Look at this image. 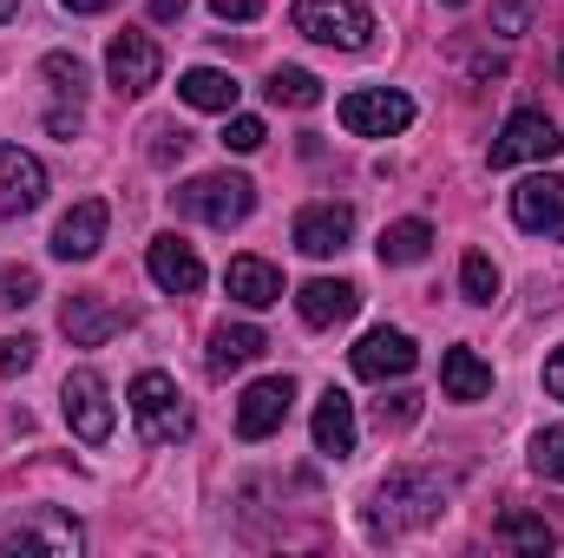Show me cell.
<instances>
[{
	"mask_svg": "<svg viewBox=\"0 0 564 558\" xmlns=\"http://www.w3.org/2000/svg\"><path fill=\"white\" fill-rule=\"evenodd\" d=\"M106 224H112V211H106L99 197H79V204L53 224V257H59V264H86V257H99Z\"/></svg>",
	"mask_w": 564,
	"mask_h": 558,
	"instance_id": "cell-12",
	"label": "cell"
},
{
	"mask_svg": "<svg viewBox=\"0 0 564 558\" xmlns=\"http://www.w3.org/2000/svg\"><path fill=\"white\" fill-rule=\"evenodd\" d=\"M59 329H66V342H73V348H99V342H112V335L126 329V315H119L106 296H66Z\"/></svg>",
	"mask_w": 564,
	"mask_h": 558,
	"instance_id": "cell-17",
	"label": "cell"
},
{
	"mask_svg": "<svg viewBox=\"0 0 564 558\" xmlns=\"http://www.w3.org/2000/svg\"><path fill=\"white\" fill-rule=\"evenodd\" d=\"M79 546H86L79 519H73V513H53V506H40L33 519H20V526L0 539V552H53V558H73Z\"/></svg>",
	"mask_w": 564,
	"mask_h": 558,
	"instance_id": "cell-10",
	"label": "cell"
},
{
	"mask_svg": "<svg viewBox=\"0 0 564 558\" xmlns=\"http://www.w3.org/2000/svg\"><path fill=\"white\" fill-rule=\"evenodd\" d=\"M341 126L355 139H401L414 126V99L394 93V86H361V93L341 99Z\"/></svg>",
	"mask_w": 564,
	"mask_h": 558,
	"instance_id": "cell-5",
	"label": "cell"
},
{
	"mask_svg": "<svg viewBox=\"0 0 564 558\" xmlns=\"http://www.w3.org/2000/svg\"><path fill=\"white\" fill-rule=\"evenodd\" d=\"M158 40L139 33V26H126V33H112V46H106V73H112V86L126 93V99H139L158 86Z\"/></svg>",
	"mask_w": 564,
	"mask_h": 558,
	"instance_id": "cell-8",
	"label": "cell"
},
{
	"mask_svg": "<svg viewBox=\"0 0 564 558\" xmlns=\"http://www.w3.org/2000/svg\"><path fill=\"white\" fill-rule=\"evenodd\" d=\"M545 395L564 401V348H552V362H545Z\"/></svg>",
	"mask_w": 564,
	"mask_h": 558,
	"instance_id": "cell-36",
	"label": "cell"
},
{
	"mask_svg": "<svg viewBox=\"0 0 564 558\" xmlns=\"http://www.w3.org/2000/svg\"><path fill=\"white\" fill-rule=\"evenodd\" d=\"M13 7H20V0H0V20H13Z\"/></svg>",
	"mask_w": 564,
	"mask_h": 558,
	"instance_id": "cell-39",
	"label": "cell"
},
{
	"mask_svg": "<svg viewBox=\"0 0 564 558\" xmlns=\"http://www.w3.org/2000/svg\"><path fill=\"white\" fill-rule=\"evenodd\" d=\"M144 270L158 289H171V296H197L204 289V257L184 244V237H158L151 250H144Z\"/></svg>",
	"mask_w": 564,
	"mask_h": 558,
	"instance_id": "cell-16",
	"label": "cell"
},
{
	"mask_svg": "<svg viewBox=\"0 0 564 558\" xmlns=\"http://www.w3.org/2000/svg\"><path fill=\"white\" fill-rule=\"evenodd\" d=\"M33 355H40V342H33V335H0V375L33 368Z\"/></svg>",
	"mask_w": 564,
	"mask_h": 558,
	"instance_id": "cell-32",
	"label": "cell"
},
{
	"mask_svg": "<svg viewBox=\"0 0 564 558\" xmlns=\"http://www.w3.org/2000/svg\"><path fill=\"white\" fill-rule=\"evenodd\" d=\"M33 296H40V277H33V270H20V264L0 270V309H26Z\"/></svg>",
	"mask_w": 564,
	"mask_h": 558,
	"instance_id": "cell-30",
	"label": "cell"
},
{
	"mask_svg": "<svg viewBox=\"0 0 564 558\" xmlns=\"http://www.w3.org/2000/svg\"><path fill=\"white\" fill-rule=\"evenodd\" d=\"M289 20H295L302 40H315V46H341V53L368 46V33H375V13H368L361 0H295Z\"/></svg>",
	"mask_w": 564,
	"mask_h": 558,
	"instance_id": "cell-4",
	"label": "cell"
},
{
	"mask_svg": "<svg viewBox=\"0 0 564 558\" xmlns=\"http://www.w3.org/2000/svg\"><path fill=\"white\" fill-rule=\"evenodd\" d=\"M295 309H302V322L308 329H335V322H348L355 309H361V289L341 277H315L295 289Z\"/></svg>",
	"mask_w": 564,
	"mask_h": 558,
	"instance_id": "cell-18",
	"label": "cell"
},
{
	"mask_svg": "<svg viewBox=\"0 0 564 558\" xmlns=\"http://www.w3.org/2000/svg\"><path fill=\"white\" fill-rule=\"evenodd\" d=\"M177 204H184L191 217L230 230V224H243V217L257 211V184H250L243 171H204V178H191V184L177 191Z\"/></svg>",
	"mask_w": 564,
	"mask_h": 558,
	"instance_id": "cell-3",
	"label": "cell"
},
{
	"mask_svg": "<svg viewBox=\"0 0 564 558\" xmlns=\"http://www.w3.org/2000/svg\"><path fill=\"white\" fill-rule=\"evenodd\" d=\"M532 466L564 486V420L558 427H545V433H532Z\"/></svg>",
	"mask_w": 564,
	"mask_h": 558,
	"instance_id": "cell-29",
	"label": "cell"
},
{
	"mask_svg": "<svg viewBox=\"0 0 564 558\" xmlns=\"http://www.w3.org/2000/svg\"><path fill=\"white\" fill-rule=\"evenodd\" d=\"M539 0H492V33H525Z\"/></svg>",
	"mask_w": 564,
	"mask_h": 558,
	"instance_id": "cell-33",
	"label": "cell"
},
{
	"mask_svg": "<svg viewBox=\"0 0 564 558\" xmlns=\"http://www.w3.org/2000/svg\"><path fill=\"white\" fill-rule=\"evenodd\" d=\"M446 473H426V466H394L381 486H375V506H368V533L375 539H394V533H414L426 519H440L446 506Z\"/></svg>",
	"mask_w": 564,
	"mask_h": 558,
	"instance_id": "cell-1",
	"label": "cell"
},
{
	"mask_svg": "<svg viewBox=\"0 0 564 558\" xmlns=\"http://www.w3.org/2000/svg\"><path fill=\"white\" fill-rule=\"evenodd\" d=\"M421 420V395H394V401H381V427H414Z\"/></svg>",
	"mask_w": 564,
	"mask_h": 558,
	"instance_id": "cell-34",
	"label": "cell"
},
{
	"mask_svg": "<svg viewBox=\"0 0 564 558\" xmlns=\"http://www.w3.org/2000/svg\"><path fill=\"white\" fill-rule=\"evenodd\" d=\"M315 453H328V460H348L355 453V401L341 388H328L315 401Z\"/></svg>",
	"mask_w": 564,
	"mask_h": 558,
	"instance_id": "cell-21",
	"label": "cell"
},
{
	"mask_svg": "<svg viewBox=\"0 0 564 558\" xmlns=\"http://www.w3.org/2000/svg\"><path fill=\"white\" fill-rule=\"evenodd\" d=\"M512 224L519 230H552V237H564V178L558 171H539V178H525L512 191Z\"/></svg>",
	"mask_w": 564,
	"mask_h": 558,
	"instance_id": "cell-14",
	"label": "cell"
},
{
	"mask_svg": "<svg viewBox=\"0 0 564 558\" xmlns=\"http://www.w3.org/2000/svg\"><path fill=\"white\" fill-rule=\"evenodd\" d=\"M564 139L558 126L545 119V112H512L506 119V132L492 139V171H512V164H545V158H558Z\"/></svg>",
	"mask_w": 564,
	"mask_h": 558,
	"instance_id": "cell-7",
	"label": "cell"
},
{
	"mask_svg": "<svg viewBox=\"0 0 564 558\" xmlns=\"http://www.w3.org/2000/svg\"><path fill=\"white\" fill-rule=\"evenodd\" d=\"M46 197V164L20 144H0V217H26Z\"/></svg>",
	"mask_w": 564,
	"mask_h": 558,
	"instance_id": "cell-13",
	"label": "cell"
},
{
	"mask_svg": "<svg viewBox=\"0 0 564 558\" xmlns=\"http://www.w3.org/2000/svg\"><path fill=\"white\" fill-rule=\"evenodd\" d=\"M426 250H433V224H426V217H401V224L381 230V264H394V270L421 264Z\"/></svg>",
	"mask_w": 564,
	"mask_h": 558,
	"instance_id": "cell-24",
	"label": "cell"
},
{
	"mask_svg": "<svg viewBox=\"0 0 564 558\" xmlns=\"http://www.w3.org/2000/svg\"><path fill=\"white\" fill-rule=\"evenodd\" d=\"M446 7H466V0H446Z\"/></svg>",
	"mask_w": 564,
	"mask_h": 558,
	"instance_id": "cell-40",
	"label": "cell"
},
{
	"mask_svg": "<svg viewBox=\"0 0 564 558\" xmlns=\"http://www.w3.org/2000/svg\"><path fill=\"white\" fill-rule=\"evenodd\" d=\"M59 7H66V13H106L112 0H59Z\"/></svg>",
	"mask_w": 564,
	"mask_h": 558,
	"instance_id": "cell-38",
	"label": "cell"
},
{
	"mask_svg": "<svg viewBox=\"0 0 564 558\" xmlns=\"http://www.w3.org/2000/svg\"><path fill=\"white\" fill-rule=\"evenodd\" d=\"M558 79H564V60H558Z\"/></svg>",
	"mask_w": 564,
	"mask_h": 558,
	"instance_id": "cell-41",
	"label": "cell"
},
{
	"mask_svg": "<svg viewBox=\"0 0 564 558\" xmlns=\"http://www.w3.org/2000/svg\"><path fill=\"white\" fill-rule=\"evenodd\" d=\"M348 237H355V211L348 204H308L295 217V250L302 257H335V250H348Z\"/></svg>",
	"mask_w": 564,
	"mask_h": 558,
	"instance_id": "cell-15",
	"label": "cell"
},
{
	"mask_svg": "<svg viewBox=\"0 0 564 558\" xmlns=\"http://www.w3.org/2000/svg\"><path fill=\"white\" fill-rule=\"evenodd\" d=\"M40 73L53 79V93H59V99H73V106L86 99V60H79V53H46V60H40Z\"/></svg>",
	"mask_w": 564,
	"mask_h": 558,
	"instance_id": "cell-27",
	"label": "cell"
},
{
	"mask_svg": "<svg viewBox=\"0 0 564 558\" xmlns=\"http://www.w3.org/2000/svg\"><path fill=\"white\" fill-rule=\"evenodd\" d=\"M295 408V382L289 375H263V382H250L243 388V401H237V433L243 440H270L282 420Z\"/></svg>",
	"mask_w": 564,
	"mask_h": 558,
	"instance_id": "cell-11",
	"label": "cell"
},
{
	"mask_svg": "<svg viewBox=\"0 0 564 558\" xmlns=\"http://www.w3.org/2000/svg\"><path fill=\"white\" fill-rule=\"evenodd\" d=\"M348 362H355L361 382H401V375H414L421 348H414V335H401V329H368Z\"/></svg>",
	"mask_w": 564,
	"mask_h": 558,
	"instance_id": "cell-9",
	"label": "cell"
},
{
	"mask_svg": "<svg viewBox=\"0 0 564 558\" xmlns=\"http://www.w3.org/2000/svg\"><path fill=\"white\" fill-rule=\"evenodd\" d=\"M126 401H132V420H139V433L151 440V447H171V440H184V433H191V408H184L177 382H171V375H158V368H144Z\"/></svg>",
	"mask_w": 564,
	"mask_h": 558,
	"instance_id": "cell-2",
	"label": "cell"
},
{
	"mask_svg": "<svg viewBox=\"0 0 564 558\" xmlns=\"http://www.w3.org/2000/svg\"><path fill=\"white\" fill-rule=\"evenodd\" d=\"M144 7H151V20H184L191 0H144Z\"/></svg>",
	"mask_w": 564,
	"mask_h": 558,
	"instance_id": "cell-37",
	"label": "cell"
},
{
	"mask_svg": "<svg viewBox=\"0 0 564 558\" xmlns=\"http://www.w3.org/2000/svg\"><path fill=\"white\" fill-rule=\"evenodd\" d=\"M210 13H217V20H257L263 0H210Z\"/></svg>",
	"mask_w": 564,
	"mask_h": 558,
	"instance_id": "cell-35",
	"label": "cell"
},
{
	"mask_svg": "<svg viewBox=\"0 0 564 558\" xmlns=\"http://www.w3.org/2000/svg\"><path fill=\"white\" fill-rule=\"evenodd\" d=\"M224 289H230L243 309H270V302H282V277L263 264V257H237V264L224 270Z\"/></svg>",
	"mask_w": 564,
	"mask_h": 558,
	"instance_id": "cell-23",
	"label": "cell"
},
{
	"mask_svg": "<svg viewBox=\"0 0 564 558\" xmlns=\"http://www.w3.org/2000/svg\"><path fill=\"white\" fill-rule=\"evenodd\" d=\"M459 289H466V302H479V309L499 296V270H492V257H486V250H473V257L459 264Z\"/></svg>",
	"mask_w": 564,
	"mask_h": 558,
	"instance_id": "cell-28",
	"label": "cell"
},
{
	"mask_svg": "<svg viewBox=\"0 0 564 558\" xmlns=\"http://www.w3.org/2000/svg\"><path fill=\"white\" fill-rule=\"evenodd\" d=\"M499 546H512V552H552V526L545 519H532V513H506L499 519Z\"/></svg>",
	"mask_w": 564,
	"mask_h": 558,
	"instance_id": "cell-26",
	"label": "cell"
},
{
	"mask_svg": "<svg viewBox=\"0 0 564 558\" xmlns=\"http://www.w3.org/2000/svg\"><path fill=\"white\" fill-rule=\"evenodd\" d=\"M263 139H270V126H263V119H250V112H237V119L224 126V151H257Z\"/></svg>",
	"mask_w": 564,
	"mask_h": 558,
	"instance_id": "cell-31",
	"label": "cell"
},
{
	"mask_svg": "<svg viewBox=\"0 0 564 558\" xmlns=\"http://www.w3.org/2000/svg\"><path fill=\"white\" fill-rule=\"evenodd\" d=\"M440 388H446V401H486L492 395V368L479 362V348H446L440 355Z\"/></svg>",
	"mask_w": 564,
	"mask_h": 558,
	"instance_id": "cell-20",
	"label": "cell"
},
{
	"mask_svg": "<svg viewBox=\"0 0 564 558\" xmlns=\"http://www.w3.org/2000/svg\"><path fill=\"white\" fill-rule=\"evenodd\" d=\"M263 348H270V335H263L257 322H217V329H210V355H204V362H210V375H237V368H250Z\"/></svg>",
	"mask_w": 564,
	"mask_h": 558,
	"instance_id": "cell-19",
	"label": "cell"
},
{
	"mask_svg": "<svg viewBox=\"0 0 564 558\" xmlns=\"http://www.w3.org/2000/svg\"><path fill=\"white\" fill-rule=\"evenodd\" d=\"M270 99L308 112V106H322V79H315L308 66H276V73H270Z\"/></svg>",
	"mask_w": 564,
	"mask_h": 558,
	"instance_id": "cell-25",
	"label": "cell"
},
{
	"mask_svg": "<svg viewBox=\"0 0 564 558\" xmlns=\"http://www.w3.org/2000/svg\"><path fill=\"white\" fill-rule=\"evenodd\" d=\"M237 79L230 73H217V66H191L184 79H177V99L184 106H197V112H237Z\"/></svg>",
	"mask_w": 564,
	"mask_h": 558,
	"instance_id": "cell-22",
	"label": "cell"
},
{
	"mask_svg": "<svg viewBox=\"0 0 564 558\" xmlns=\"http://www.w3.org/2000/svg\"><path fill=\"white\" fill-rule=\"evenodd\" d=\"M59 408H66V427L86 440V447H106L112 440V388L99 368H73L66 388H59Z\"/></svg>",
	"mask_w": 564,
	"mask_h": 558,
	"instance_id": "cell-6",
	"label": "cell"
}]
</instances>
